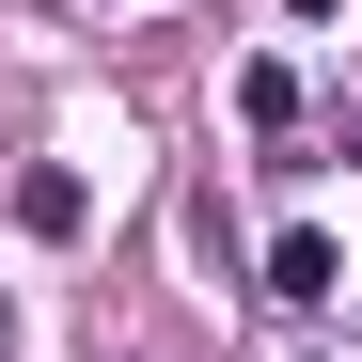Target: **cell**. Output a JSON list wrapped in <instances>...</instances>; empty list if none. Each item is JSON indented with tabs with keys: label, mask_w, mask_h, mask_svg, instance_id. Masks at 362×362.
Masks as SVG:
<instances>
[{
	"label": "cell",
	"mask_w": 362,
	"mask_h": 362,
	"mask_svg": "<svg viewBox=\"0 0 362 362\" xmlns=\"http://www.w3.org/2000/svg\"><path fill=\"white\" fill-rule=\"evenodd\" d=\"M268 299H299V315H315V299H346V252H331L315 221H284V236H268Z\"/></svg>",
	"instance_id": "1"
},
{
	"label": "cell",
	"mask_w": 362,
	"mask_h": 362,
	"mask_svg": "<svg viewBox=\"0 0 362 362\" xmlns=\"http://www.w3.org/2000/svg\"><path fill=\"white\" fill-rule=\"evenodd\" d=\"M79 221H95V205H79V173H64V158L16 173V236H79Z\"/></svg>",
	"instance_id": "2"
},
{
	"label": "cell",
	"mask_w": 362,
	"mask_h": 362,
	"mask_svg": "<svg viewBox=\"0 0 362 362\" xmlns=\"http://www.w3.org/2000/svg\"><path fill=\"white\" fill-rule=\"evenodd\" d=\"M284 16H346V0H284Z\"/></svg>",
	"instance_id": "3"
},
{
	"label": "cell",
	"mask_w": 362,
	"mask_h": 362,
	"mask_svg": "<svg viewBox=\"0 0 362 362\" xmlns=\"http://www.w3.org/2000/svg\"><path fill=\"white\" fill-rule=\"evenodd\" d=\"M0 362H16V315H0Z\"/></svg>",
	"instance_id": "4"
}]
</instances>
